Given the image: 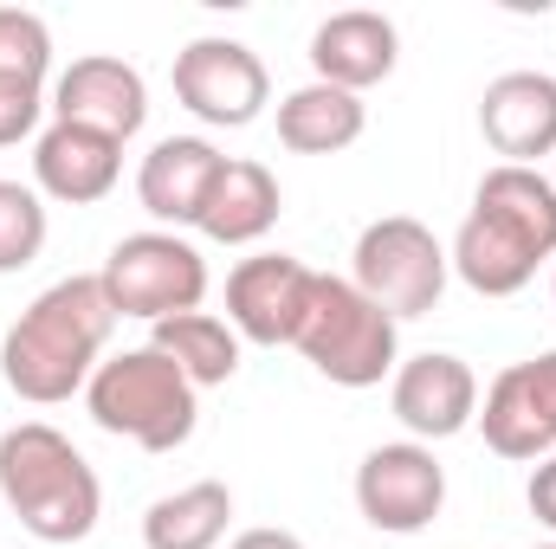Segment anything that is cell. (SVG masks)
Listing matches in <instances>:
<instances>
[{"instance_id": "cell-15", "label": "cell", "mask_w": 556, "mask_h": 549, "mask_svg": "<svg viewBox=\"0 0 556 549\" xmlns=\"http://www.w3.org/2000/svg\"><path fill=\"white\" fill-rule=\"evenodd\" d=\"M402 59V39H395V20L389 13H369V7H350V13H330L317 33H311V72L317 85H337V91H369L395 72Z\"/></svg>"}, {"instance_id": "cell-5", "label": "cell", "mask_w": 556, "mask_h": 549, "mask_svg": "<svg viewBox=\"0 0 556 549\" xmlns=\"http://www.w3.org/2000/svg\"><path fill=\"white\" fill-rule=\"evenodd\" d=\"M298 349H304V362L324 382H337V388H376L395 369L402 343H395V317L382 304H369L350 278L317 272L304 330H298Z\"/></svg>"}, {"instance_id": "cell-8", "label": "cell", "mask_w": 556, "mask_h": 549, "mask_svg": "<svg viewBox=\"0 0 556 549\" xmlns=\"http://www.w3.org/2000/svg\"><path fill=\"white\" fill-rule=\"evenodd\" d=\"M175 98H181L188 117H201L214 130H247L266 111L273 78H266V65H260L253 46L207 33V39H188L175 52Z\"/></svg>"}, {"instance_id": "cell-21", "label": "cell", "mask_w": 556, "mask_h": 549, "mask_svg": "<svg viewBox=\"0 0 556 549\" xmlns=\"http://www.w3.org/2000/svg\"><path fill=\"white\" fill-rule=\"evenodd\" d=\"M227 518H233V491L220 478H201V485L168 491V498L149 505L142 544L149 549H214L227 537Z\"/></svg>"}, {"instance_id": "cell-26", "label": "cell", "mask_w": 556, "mask_h": 549, "mask_svg": "<svg viewBox=\"0 0 556 549\" xmlns=\"http://www.w3.org/2000/svg\"><path fill=\"white\" fill-rule=\"evenodd\" d=\"M233 549H304L291 531H247V537H233Z\"/></svg>"}, {"instance_id": "cell-3", "label": "cell", "mask_w": 556, "mask_h": 549, "mask_svg": "<svg viewBox=\"0 0 556 549\" xmlns=\"http://www.w3.org/2000/svg\"><path fill=\"white\" fill-rule=\"evenodd\" d=\"M0 498L39 544H85L104 511L98 472L46 420H20L0 433Z\"/></svg>"}, {"instance_id": "cell-4", "label": "cell", "mask_w": 556, "mask_h": 549, "mask_svg": "<svg viewBox=\"0 0 556 549\" xmlns=\"http://www.w3.org/2000/svg\"><path fill=\"white\" fill-rule=\"evenodd\" d=\"M85 408L104 433L117 439H137L142 452H175L188 446L201 401H194V382L162 356V349H124L111 362H98V375L85 382Z\"/></svg>"}, {"instance_id": "cell-27", "label": "cell", "mask_w": 556, "mask_h": 549, "mask_svg": "<svg viewBox=\"0 0 556 549\" xmlns=\"http://www.w3.org/2000/svg\"><path fill=\"white\" fill-rule=\"evenodd\" d=\"M544 549H556V544H544Z\"/></svg>"}, {"instance_id": "cell-17", "label": "cell", "mask_w": 556, "mask_h": 549, "mask_svg": "<svg viewBox=\"0 0 556 549\" xmlns=\"http://www.w3.org/2000/svg\"><path fill=\"white\" fill-rule=\"evenodd\" d=\"M220 162H227V155L207 137H162L142 155V175H137L142 207H149L155 220H168V227H194V214H201V201H207Z\"/></svg>"}, {"instance_id": "cell-23", "label": "cell", "mask_w": 556, "mask_h": 549, "mask_svg": "<svg viewBox=\"0 0 556 549\" xmlns=\"http://www.w3.org/2000/svg\"><path fill=\"white\" fill-rule=\"evenodd\" d=\"M46 65H52V26L26 7H0V78L46 85Z\"/></svg>"}, {"instance_id": "cell-7", "label": "cell", "mask_w": 556, "mask_h": 549, "mask_svg": "<svg viewBox=\"0 0 556 549\" xmlns=\"http://www.w3.org/2000/svg\"><path fill=\"white\" fill-rule=\"evenodd\" d=\"M98 284H104V297H111L117 317L162 323V317L201 310V297H207V259L181 233H130V240L111 246Z\"/></svg>"}, {"instance_id": "cell-10", "label": "cell", "mask_w": 556, "mask_h": 549, "mask_svg": "<svg viewBox=\"0 0 556 549\" xmlns=\"http://www.w3.org/2000/svg\"><path fill=\"white\" fill-rule=\"evenodd\" d=\"M311 291L317 272L291 253H260V259H240L227 278V323L233 336L278 349V343H298L304 330V310H311Z\"/></svg>"}, {"instance_id": "cell-22", "label": "cell", "mask_w": 556, "mask_h": 549, "mask_svg": "<svg viewBox=\"0 0 556 549\" xmlns=\"http://www.w3.org/2000/svg\"><path fill=\"white\" fill-rule=\"evenodd\" d=\"M46 246V201L26 181H0V272L33 266Z\"/></svg>"}, {"instance_id": "cell-6", "label": "cell", "mask_w": 556, "mask_h": 549, "mask_svg": "<svg viewBox=\"0 0 556 549\" xmlns=\"http://www.w3.org/2000/svg\"><path fill=\"white\" fill-rule=\"evenodd\" d=\"M446 272H453L446 246L420 220H408V214L369 220L363 240H356V253H350V284L369 304H382L395 323L402 317H427L440 304V291H446Z\"/></svg>"}, {"instance_id": "cell-20", "label": "cell", "mask_w": 556, "mask_h": 549, "mask_svg": "<svg viewBox=\"0 0 556 549\" xmlns=\"http://www.w3.org/2000/svg\"><path fill=\"white\" fill-rule=\"evenodd\" d=\"M363 137V98L337 85H298L278 104V142L298 155H337Z\"/></svg>"}, {"instance_id": "cell-16", "label": "cell", "mask_w": 556, "mask_h": 549, "mask_svg": "<svg viewBox=\"0 0 556 549\" xmlns=\"http://www.w3.org/2000/svg\"><path fill=\"white\" fill-rule=\"evenodd\" d=\"M124 175V142L104 137V130H85V124H52L39 149H33V181L39 194L65 201V207H91L117 188Z\"/></svg>"}, {"instance_id": "cell-12", "label": "cell", "mask_w": 556, "mask_h": 549, "mask_svg": "<svg viewBox=\"0 0 556 549\" xmlns=\"http://www.w3.org/2000/svg\"><path fill=\"white\" fill-rule=\"evenodd\" d=\"M52 111H59V124H85V130L130 142L142 130V117H149V85L124 59H104V52L72 59V72L52 85Z\"/></svg>"}, {"instance_id": "cell-24", "label": "cell", "mask_w": 556, "mask_h": 549, "mask_svg": "<svg viewBox=\"0 0 556 549\" xmlns=\"http://www.w3.org/2000/svg\"><path fill=\"white\" fill-rule=\"evenodd\" d=\"M39 111H46V91H39L33 78H0V149L20 142V137H33Z\"/></svg>"}, {"instance_id": "cell-13", "label": "cell", "mask_w": 556, "mask_h": 549, "mask_svg": "<svg viewBox=\"0 0 556 549\" xmlns=\"http://www.w3.org/2000/svg\"><path fill=\"white\" fill-rule=\"evenodd\" d=\"M479 130L505 155V168H531L538 155H556V78L551 72H505L485 85Z\"/></svg>"}, {"instance_id": "cell-19", "label": "cell", "mask_w": 556, "mask_h": 549, "mask_svg": "<svg viewBox=\"0 0 556 549\" xmlns=\"http://www.w3.org/2000/svg\"><path fill=\"white\" fill-rule=\"evenodd\" d=\"M149 349H162L194 388H220V382H233V369H240V336H233V323H220V317H207V310H181V317L149 323Z\"/></svg>"}, {"instance_id": "cell-9", "label": "cell", "mask_w": 556, "mask_h": 549, "mask_svg": "<svg viewBox=\"0 0 556 549\" xmlns=\"http://www.w3.org/2000/svg\"><path fill=\"white\" fill-rule=\"evenodd\" d=\"M446 505V465L433 459V446L420 439H395V446H376L363 465H356V511L389 531V537H415L440 518Z\"/></svg>"}, {"instance_id": "cell-11", "label": "cell", "mask_w": 556, "mask_h": 549, "mask_svg": "<svg viewBox=\"0 0 556 549\" xmlns=\"http://www.w3.org/2000/svg\"><path fill=\"white\" fill-rule=\"evenodd\" d=\"M485 446L498 459H538L556 446V349L511 362L492 388H485Z\"/></svg>"}, {"instance_id": "cell-1", "label": "cell", "mask_w": 556, "mask_h": 549, "mask_svg": "<svg viewBox=\"0 0 556 549\" xmlns=\"http://www.w3.org/2000/svg\"><path fill=\"white\" fill-rule=\"evenodd\" d=\"M117 330V310L104 297L98 278H59L52 291H39L20 323L7 330L0 343V375L20 401L33 408H59L72 401L91 375H98V356Z\"/></svg>"}, {"instance_id": "cell-25", "label": "cell", "mask_w": 556, "mask_h": 549, "mask_svg": "<svg viewBox=\"0 0 556 549\" xmlns=\"http://www.w3.org/2000/svg\"><path fill=\"white\" fill-rule=\"evenodd\" d=\"M525 498H531L538 524H551V531H556V452L538 465V472H531V491H525Z\"/></svg>"}, {"instance_id": "cell-2", "label": "cell", "mask_w": 556, "mask_h": 549, "mask_svg": "<svg viewBox=\"0 0 556 549\" xmlns=\"http://www.w3.org/2000/svg\"><path fill=\"white\" fill-rule=\"evenodd\" d=\"M556 253V181L538 168H485L472 214L453 240V272L479 297H511L525 291L538 266Z\"/></svg>"}, {"instance_id": "cell-14", "label": "cell", "mask_w": 556, "mask_h": 549, "mask_svg": "<svg viewBox=\"0 0 556 549\" xmlns=\"http://www.w3.org/2000/svg\"><path fill=\"white\" fill-rule=\"evenodd\" d=\"M395 420L415 433V439H453L479 420V382L459 356H440L427 349L415 362L395 369Z\"/></svg>"}, {"instance_id": "cell-18", "label": "cell", "mask_w": 556, "mask_h": 549, "mask_svg": "<svg viewBox=\"0 0 556 549\" xmlns=\"http://www.w3.org/2000/svg\"><path fill=\"white\" fill-rule=\"evenodd\" d=\"M278 214H285V194H278L266 162H220L194 227L207 240H220V246H253V240H266L278 227Z\"/></svg>"}]
</instances>
